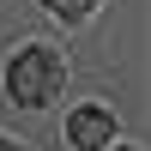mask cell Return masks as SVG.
Masks as SVG:
<instances>
[{
  "instance_id": "7a4b0ae2",
  "label": "cell",
  "mask_w": 151,
  "mask_h": 151,
  "mask_svg": "<svg viewBox=\"0 0 151 151\" xmlns=\"http://www.w3.org/2000/svg\"><path fill=\"white\" fill-rule=\"evenodd\" d=\"M67 139L79 151H103L115 139V115H109V109H73L67 115Z\"/></svg>"
},
{
  "instance_id": "6da1fadb",
  "label": "cell",
  "mask_w": 151,
  "mask_h": 151,
  "mask_svg": "<svg viewBox=\"0 0 151 151\" xmlns=\"http://www.w3.org/2000/svg\"><path fill=\"white\" fill-rule=\"evenodd\" d=\"M60 79H67V67H60L55 48H18V60H12V73H6V91H12V103L42 109L48 97L60 91Z\"/></svg>"
},
{
  "instance_id": "5b68a950",
  "label": "cell",
  "mask_w": 151,
  "mask_h": 151,
  "mask_svg": "<svg viewBox=\"0 0 151 151\" xmlns=\"http://www.w3.org/2000/svg\"><path fill=\"white\" fill-rule=\"evenodd\" d=\"M115 151H127V145H115Z\"/></svg>"
},
{
  "instance_id": "277c9868",
  "label": "cell",
  "mask_w": 151,
  "mask_h": 151,
  "mask_svg": "<svg viewBox=\"0 0 151 151\" xmlns=\"http://www.w3.org/2000/svg\"><path fill=\"white\" fill-rule=\"evenodd\" d=\"M0 151H24V145H12V139H0Z\"/></svg>"
},
{
  "instance_id": "3957f363",
  "label": "cell",
  "mask_w": 151,
  "mask_h": 151,
  "mask_svg": "<svg viewBox=\"0 0 151 151\" xmlns=\"http://www.w3.org/2000/svg\"><path fill=\"white\" fill-rule=\"evenodd\" d=\"M42 6H48V12H60V18H85L97 0H42Z\"/></svg>"
}]
</instances>
